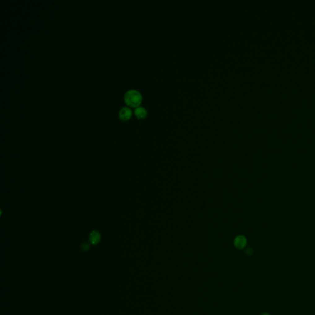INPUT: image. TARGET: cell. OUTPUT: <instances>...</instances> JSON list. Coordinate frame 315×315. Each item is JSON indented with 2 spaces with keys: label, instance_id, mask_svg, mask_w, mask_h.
Instances as JSON below:
<instances>
[{
  "label": "cell",
  "instance_id": "cell-1",
  "mask_svg": "<svg viewBox=\"0 0 315 315\" xmlns=\"http://www.w3.org/2000/svg\"><path fill=\"white\" fill-rule=\"evenodd\" d=\"M124 99L126 105L131 107L137 108L139 106L142 102V96L138 91L130 89L125 93Z\"/></svg>",
  "mask_w": 315,
  "mask_h": 315
},
{
  "label": "cell",
  "instance_id": "cell-4",
  "mask_svg": "<svg viewBox=\"0 0 315 315\" xmlns=\"http://www.w3.org/2000/svg\"><path fill=\"white\" fill-rule=\"evenodd\" d=\"M89 239L92 244H97L101 239V235L99 231L94 230L90 233Z\"/></svg>",
  "mask_w": 315,
  "mask_h": 315
},
{
  "label": "cell",
  "instance_id": "cell-7",
  "mask_svg": "<svg viewBox=\"0 0 315 315\" xmlns=\"http://www.w3.org/2000/svg\"><path fill=\"white\" fill-rule=\"evenodd\" d=\"M252 250H251L250 248H248V249L246 251V254H247L248 255H250V254H252Z\"/></svg>",
  "mask_w": 315,
  "mask_h": 315
},
{
  "label": "cell",
  "instance_id": "cell-8",
  "mask_svg": "<svg viewBox=\"0 0 315 315\" xmlns=\"http://www.w3.org/2000/svg\"><path fill=\"white\" fill-rule=\"evenodd\" d=\"M262 315H270L268 313H263Z\"/></svg>",
  "mask_w": 315,
  "mask_h": 315
},
{
  "label": "cell",
  "instance_id": "cell-6",
  "mask_svg": "<svg viewBox=\"0 0 315 315\" xmlns=\"http://www.w3.org/2000/svg\"><path fill=\"white\" fill-rule=\"evenodd\" d=\"M81 249L83 251H86L89 249V245L88 244V243H83L81 245Z\"/></svg>",
  "mask_w": 315,
  "mask_h": 315
},
{
  "label": "cell",
  "instance_id": "cell-2",
  "mask_svg": "<svg viewBox=\"0 0 315 315\" xmlns=\"http://www.w3.org/2000/svg\"><path fill=\"white\" fill-rule=\"evenodd\" d=\"M119 118L122 121H127L132 116V110L127 106L121 108L118 113Z\"/></svg>",
  "mask_w": 315,
  "mask_h": 315
},
{
  "label": "cell",
  "instance_id": "cell-3",
  "mask_svg": "<svg viewBox=\"0 0 315 315\" xmlns=\"http://www.w3.org/2000/svg\"><path fill=\"white\" fill-rule=\"evenodd\" d=\"M247 244V239L245 236L239 235L236 236L234 241L235 246L238 249H243L245 248Z\"/></svg>",
  "mask_w": 315,
  "mask_h": 315
},
{
  "label": "cell",
  "instance_id": "cell-5",
  "mask_svg": "<svg viewBox=\"0 0 315 315\" xmlns=\"http://www.w3.org/2000/svg\"><path fill=\"white\" fill-rule=\"evenodd\" d=\"M134 114L138 119H144L147 117V110L143 106H138L134 110Z\"/></svg>",
  "mask_w": 315,
  "mask_h": 315
}]
</instances>
